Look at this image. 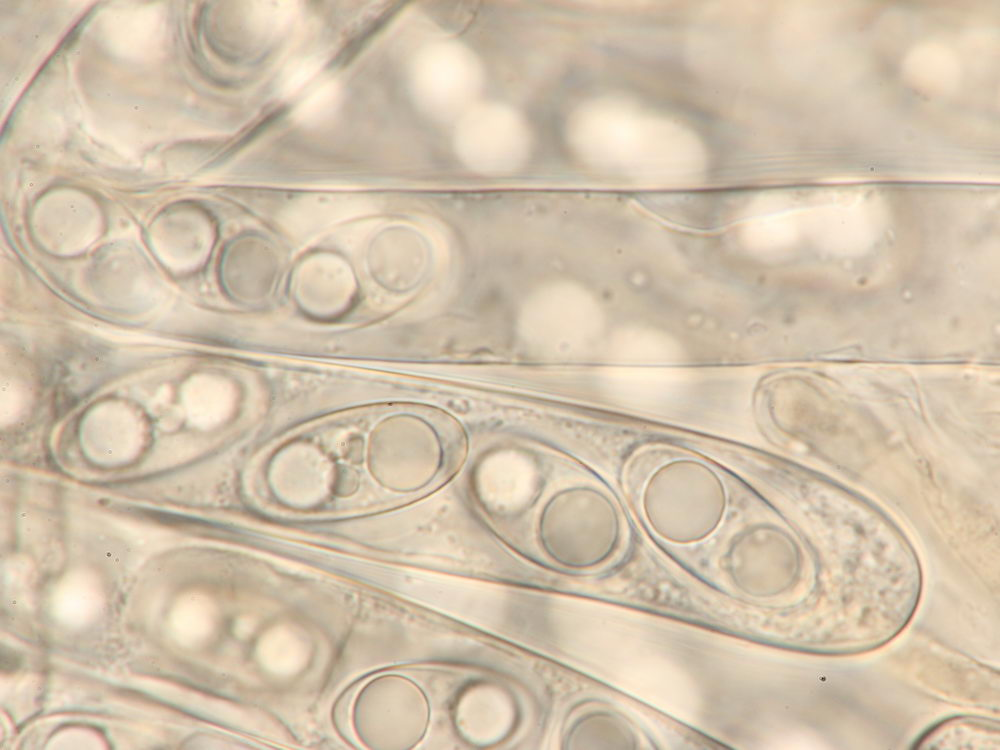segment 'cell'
<instances>
[{
    "instance_id": "5",
    "label": "cell",
    "mask_w": 1000,
    "mask_h": 750,
    "mask_svg": "<svg viewBox=\"0 0 1000 750\" xmlns=\"http://www.w3.org/2000/svg\"><path fill=\"white\" fill-rule=\"evenodd\" d=\"M83 440L87 452L95 459L120 462L137 453L143 440V428L129 411L104 410L87 419Z\"/></svg>"
},
{
    "instance_id": "1",
    "label": "cell",
    "mask_w": 1000,
    "mask_h": 750,
    "mask_svg": "<svg viewBox=\"0 0 1000 750\" xmlns=\"http://www.w3.org/2000/svg\"><path fill=\"white\" fill-rule=\"evenodd\" d=\"M639 505L655 535L671 544L690 545L706 540L721 526L729 491L712 464L677 455L649 471L640 487Z\"/></svg>"
},
{
    "instance_id": "9",
    "label": "cell",
    "mask_w": 1000,
    "mask_h": 750,
    "mask_svg": "<svg viewBox=\"0 0 1000 750\" xmlns=\"http://www.w3.org/2000/svg\"><path fill=\"white\" fill-rule=\"evenodd\" d=\"M20 666V659L13 651L2 648L1 669L3 672H13Z\"/></svg>"
},
{
    "instance_id": "4",
    "label": "cell",
    "mask_w": 1000,
    "mask_h": 750,
    "mask_svg": "<svg viewBox=\"0 0 1000 750\" xmlns=\"http://www.w3.org/2000/svg\"><path fill=\"white\" fill-rule=\"evenodd\" d=\"M371 207V201L359 195H314L288 208L282 222L295 237L310 239L339 223L369 213Z\"/></svg>"
},
{
    "instance_id": "2",
    "label": "cell",
    "mask_w": 1000,
    "mask_h": 750,
    "mask_svg": "<svg viewBox=\"0 0 1000 750\" xmlns=\"http://www.w3.org/2000/svg\"><path fill=\"white\" fill-rule=\"evenodd\" d=\"M624 535L621 510L611 496L595 489L581 516L564 528L542 530L547 552L571 568H593L609 561Z\"/></svg>"
},
{
    "instance_id": "6",
    "label": "cell",
    "mask_w": 1000,
    "mask_h": 750,
    "mask_svg": "<svg viewBox=\"0 0 1000 750\" xmlns=\"http://www.w3.org/2000/svg\"><path fill=\"white\" fill-rule=\"evenodd\" d=\"M339 87L332 80L319 82L304 97L295 110V117L304 124H315L328 118L337 107Z\"/></svg>"
},
{
    "instance_id": "7",
    "label": "cell",
    "mask_w": 1000,
    "mask_h": 750,
    "mask_svg": "<svg viewBox=\"0 0 1000 750\" xmlns=\"http://www.w3.org/2000/svg\"><path fill=\"white\" fill-rule=\"evenodd\" d=\"M252 5V21L258 28L269 32L285 29L298 11L295 1H259Z\"/></svg>"
},
{
    "instance_id": "8",
    "label": "cell",
    "mask_w": 1000,
    "mask_h": 750,
    "mask_svg": "<svg viewBox=\"0 0 1000 750\" xmlns=\"http://www.w3.org/2000/svg\"><path fill=\"white\" fill-rule=\"evenodd\" d=\"M324 59L320 55H309L294 60L281 77L280 89L284 96L297 93L305 87L321 70Z\"/></svg>"
},
{
    "instance_id": "3",
    "label": "cell",
    "mask_w": 1000,
    "mask_h": 750,
    "mask_svg": "<svg viewBox=\"0 0 1000 750\" xmlns=\"http://www.w3.org/2000/svg\"><path fill=\"white\" fill-rule=\"evenodd\" d=\"M525 329L536 338L581 341L599 331L601 315L592 298L575 288H560L539 297L526 313Z\"/></svg>"
}]
</instances>
